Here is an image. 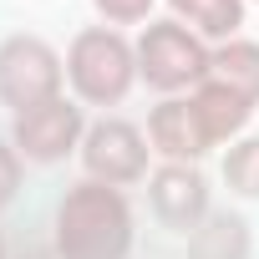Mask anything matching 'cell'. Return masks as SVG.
Returning <instances> with one entry per match:
<instances>
[{"mask_svg": "<svg viewBox=\"0 0 259 259\" xmlns=\"http://www.w3.org/2000/svg\"><path fill=\"white\" fill-rule=\"evenodd\" d=\"M133 46H138V81L153 97H188L213 71V46L188 26H178L173 16L148 21L133 36Z\"/></svg>", "mask_w": 259, "mask_h": 259, "instance_id": "3957f363", "label": "cell"}, {"mask_svg": "<svg viewBox=\"0 0 259 259\" xmlns=\"http://www.w3.org/2000/svg\"><path fill=\"white\" fill-rule=\"evenodd\" d=\"M21 259H51V254H21Z\"/></svg>", "mask_w": 259, "mask_h": 259, "instance_id": "e0dca14e", "label": "cell"}, {"mask_svg": "<svg viewBox=\"0 0 259 259\" xmlns=\"http://www.w3.org/2000/svg\"><path fill=\"white\" fill-rule=\"evenodd\" d=\"M87 122L92 112L76 102V97H51L21 117H11L6 138L16 143V153L26 158V168H61L81 153V138H87Z\"/></svg>", "mask_w": 259, "mask_h": 259, "instance_id": "8992f818", "label": "cell"}, {"mask_svg": "<svg viewBox=\"0 0 259 259\" xmlns=\"http://www.w3.org/2000/svg\"><path fill=\"white\" fill-rule=\"evenodd\" d=\"M188 102H193V112H198V122H203V133H208V143L224 153L234 138H244L249 127H254V102H244L234 87H224V81H203V87H193L188 92Z\"/></svg>", "mask_w": 259, "mask_h": 259, "instance_id": "9c48e42d", "label": "cell"}, {"mask_svg": "<svg viewBox=\"0 0 259 259\" xmlns=\"http://www.w3.org/2000/svg\"><path fill=\"white\" fill-rule=\"evenodd\" d=\"M163 16H173L178 26H188L193 36H203L208 46H224V41L244 36L249 0H163Z\"/></svg>", "mask_w": 259, "mask_h": 259, "instance_id": "8fae6325", "label": "cell"}, {"mask_svg": "<svg viewBox=\"0 0 259 259\" xmlns=\"http://www.w3.org/2000/svg\"><path fill=\"white\" fill-rule=\"evenodd\" d=\"M148 213L158 229L188 239L219 203H213V178L203 163H158L148 173Z\"/></svg>", "mask_w": 259, "mask_h": 259, "instance_id": "52a82bcc", "label": "cell"}, {"mask_svg": "<svg viewBox=\"0 0 259 259\" xmlns=\"http://www.w3.org/2000/svg\"><path fill=\"white\" fill-rule=\"evenodd\" d=\"M158 11H163V0H92V16L117 31H127V26L143 31L148 21H158Z\"/></svg>", "mask_w": 259, "mask_h": 259, "instance_id": "5bb4252c", "label": "cell"}, {"mask_svg": "<svg viewBox=\"0 0 259 259\" xmlns=\"http://www.w3.org/2000/svg\"><path fill=\"white\" fill-rule=\"evenodd\" d=\"M61 92H66V56L41 31H6L0 36V107L11 117H21Z\"/></svg>", "mask_w": 259, "mask_h": 259, "instance_id": "277c9868", "label": "cell"}, {"mask_svg": "<svg viewBox=\"0 0 259 259\" xmlns=\"http://www.w3.org/2000/svg\"><path fill=\"white\" fill-rule=\"evenodd\" d=\"M219 183L234 203H259V127H249L219 153Z\"/></svg>", "mask_w": 259, "mask_h": 259, "instance_id": "7c38bea8", "label": "cell"}, {"mask_svg": "<svg viewBox=\"0 0 259 259\" xmlns=\"http://www.w3.org/2000/svg\"><path fill=\"white\" fill-rule=\"evenodd\" d=\"M21 193H26V158L16 153V143L6 133H0V213L16 208Z\"/></svg>", "mask_w": 259, "mask_h": 259, "instance_id": "9a60e30c", "label": "cell"}, {"mask_svg": "<svg viewBox=\"0 0 259 259\" xmlns=\"http://www.w3.org/2000/svg\"><path fill=\"white\" fill-rule=\"evenodd\" d=\"M143 133H148V148H153L158 163H203V158L219 153L208 143V133H203V122H198L188 97H158L148 107Z\"/></svg>", "mask_w": 259, "mask_h": 259, "instance_id": "ba28073f", "label": "cell"}, {"mask_svg": "<svg viewBox=\"0 0 259 259\" xmlns=\"http://www.w3.org/2000/svg\"><path fill=\"white\" fill-rule=\"evenodd\" d=\"M183 259H254V224L244 208H213L188 239H183Z\"/></svg>", "mask_w": 259, "mask_h": 259, "instance_id": "30bf717a", "label": "cell"}, {"mask_svg": "<svg viewBox=\"0 0 259 259\" xmlns=\"http://www.w3.org/2000/svg\"><path fill=\"white\" fill-rule=\"evenodd\" d=\"M61 56H66V97H76L92 117L117 112L143 87L138 81V46L117 26H102V21L76 26Z\"/></svg>", "mask_w": 259, "mask_h": 259, "instance_id": "7a4b0ae2", "label": "cell"}, {"mask_svg": "<svg viewBox=\"0 0 259 259\" xmlns=\"http://www.w3.org/2000/svg\"><path fill=\"white\" fill-rule=\"evenodd\" d=\"M249 6H259V0H249Z\"/></svg>", "mask_w": 259, "mask_h": 259, "instance_id": "ac0fdd59", "label": "cell"}, {"mask_svg": "<svg viewBox=\"0 0 259 259\" xmlns=\"http://www.w3.org/2000/svg\"><path fill=\"white\" fill-rule=\"evenodd\" d=\"M0 259H11V244H6V229H0Z\"/></svg>", "mask_w": 259, "mask_h": 259, "instance_id": "2e32d148", "label": "cell"}, {"mask_svg": "<svg viewBox=\"0 0 259 259\" xmlns=\"http://www.w3.org/2000/svg\"><path fill=\"white\" fill-rule=\"evenodd\" d=\"M76 163H81V178H97V183H112V188H138L158 168L143 122L122 117V112H97L87 122Z\"/></svg>", "mask_w": 259, "mask_h": 259, "instance_id": "5b68a950", "label": "cell"}, {"mask_svg": "<svg viewBox=\"0 0 259 259\" xmlns=\"http://www.w3.org/2000/svg\"><path fill=\"white\" fill-rule=\"evenodd\" d=\"M208 76L224 81V87H234L244 102L259 107V41L254 36H234V41L213 46V71Z\"/></svg>", "mask_w": 259, "mask_h": 259, "instance_id": "4fadbf2b", "label": "cell"}, {"mask_svg": "<svg viewBox=\"0 0 259 259\" xmlns=\"http://www.w3.org/2000/svg\"><path fill=\"white\" fill-rule=\"evenodd\" d=\"M138 208L127 188L76 178L51 203V259H133Z\"/></svg>", "mask_w": 259, "mask_h": 259, "instance_id": "6da1fadb", "label": "cell"}]
</instances>
